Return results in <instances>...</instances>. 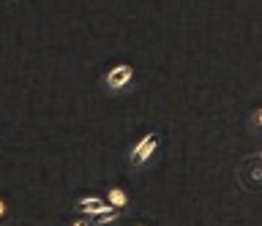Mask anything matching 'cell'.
<instances>
[{
    "instance_id": "cell-4",
    "label": "cell",
    "mask_w": 262,
    "mask_h": 226,
    "mask_svg": "<svg viewBox=\"0 0 262 226\" xmlns=\"http://www.w3.org/2000/svg\"><path fill=\"white\" fill-rule=\"evenodd\" d=\"M106 202H110L112 207L120 210V207L128 202V196H126V191H123V188H110V199H106Z\"/></svg>"
},
{
    "instance_id": "cell-2",
    "label": "cell",
    "mask_w": 262,
    "mask_h": 226,
    "mask_svg": "<svg viewBox=\"0 0 262 226\" xmlns=\"http://www.w3.org/2000/svg\"><path fill=\"white\" fill-rule=\"evenodd\" d=\"M131 77H134V68L131 66H115L110 74H106V87H110V90H120V87H126L131 82Z\"/></svg>"
},
{
    "instance_id": "cell-6",
    "label": "cell",
    "mask_w": 262,
    "mask_h": 226,
    "mask_svg": "<svg viewBox=\"0 0 262 226\" xmlns=\"http://www.w3.org/2000/svg\"><path fill=\"white\" fill-rule=\"evenodd\" d=\"M71 226H90V221H88V218H79V221H74Z\"/></svg>"
},
{
    "instance_id": "cell-1",
    "label": "cell",
    "mask_w": 262,
    "mask_h": 226,
    "mask_svg": "<svg viewBox=\"0 0 262 226\" xmlns=\"http://www.w3.org/2000/svg\"><path fill=\"white\" fill-rule=\"evenodd\" d=\"M156 147H159V136H156V134L142 136V139L137 142V147L131 150V164H137V166H139V164H145V161L156 153Z\"/></svg>"
},
{
    "instance_id": "cell-7",
    "label": "cell",
    "mask_w": 262,
    "mask_h": 226,
    "mask_svg": "<svg viewBox=\"0 0 262 226\" xmlns=\"http://www.w3.org/2000/svg\"><path fill=\"white\" fill-rule=\"evenodd\" d=\"M3 215H6V202L0 199V218H3Z\"/></svg>"
},
{
    "instance_id": "cell-8",
    "label": "cell",
    "mask_w": 262,
    "mask_h": 226,
    "mask_svg": "<svg viewBox=\"0 0 262 226\" xmlns=\"http://www.w3.org/2000/svg\"><path fill=\"white\" fill-rule=\"evenodd\" d=\"M257 123L262 125V112H257Z\"/></svg>"
},
{
    "instance_id": "cell-3",
    "label": "cell",
    "mask_w": 262,
    "mask_h": 226,
    "mask_svg": "<svg viewBox=\"0 0 262 226\" xmlns=\"http://www.w3.org/2000/svg\"><path fill=\"white\" fill-rule=\"evenodd\" d=\"M112 205L106 199H98V196H88V199H79L77 202V210L79 213H88V215H96L101 213V210H110Z\"/></svg>"
},
{
    "instance_id": "cell-5",
    "label": "cell",
    "mask_w": 262,
    "mask_h": 226,
    "mask_svg": "<svg viewBox=\"0 0 262 226\" xmlns=\"http://www.w3.org/2000/svg\"><path fill=\"white\" fill-rule=\"evenodd\" d=\"M120 213H118V207H110V210H101V213H96L93 221L96 223H106V221H118Z\"/></svg>"
},
{
    "instance_id": "cell-9",
    "label": "cell",
    "mask_w": 262,
    "mask_h": 226,
    "mask_svg": "<svg viewBox=\"0 0 262 226\" xmlns=\"http://www.w3.org/2000/svg\"><path fill=\"white\" fill-rule=\"evenodd\" d=\"M139 226H142V223H139Z\"/></svg>"
}]
</instances>
